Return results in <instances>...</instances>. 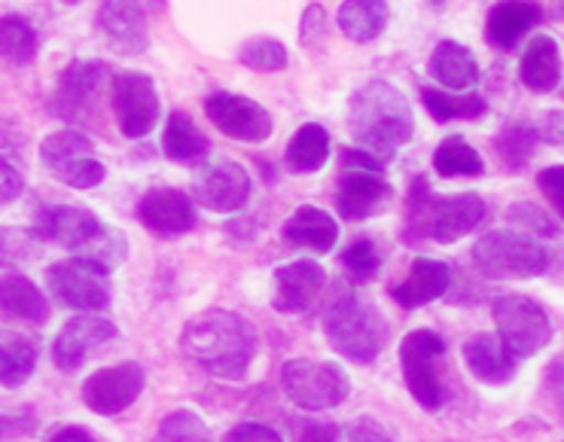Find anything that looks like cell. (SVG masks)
Instances as JSON below:
<instances>
[{
	"label": "cell",
	"instance_id": "1",
	"mask_svg": "<svg viewBox=\"0 0 564 442\" xmlns=\"http://www.w3.org/2000/svg\"><path fill=\"white\" fill-rule=\"evenodd\" d=\"M348 129L355 134L357 150H364L372 159H379L381 165H388L415 134L412 105L394 83L369 79L351 95Z\"/></svg>",
	"mask_w": 564,
	"mask_h": 442
},
{
	"label": "cell",
	"instance_id": "2",
	"mask_svg": "<svg viewBox=\"0 0 564 442\" xmlns=\"http://www.w3.org/2000/svg\"><path fill=\"white\" fill-rule=\"evenodd\" d=\"M181 348L208 376L245 378L257 360L260 338L248 317L229 309H210L184 326Z\"/></svg>",
	"mask_w": 564,
	"mask_h": 442
},
{
	"label": "cell",
	"instance_id": "3",
	"mask_svg": "<svg viewBox=\"0 0 564 442\" xmlns=\"http://www.w3.org/2000/svg\"><path fill=\"white\" fill-rule=\"evenodd\" d=\"M324 333L329 338V348L355 364H372L388 342V324L379 309L360 300L355 290H341V297L329 302Z\"/></svg>",
	"mask_w": 564,
	"mask_h": 442
},
{
	"label": "cell",
	"instance_id": "4",
	"mask_svg": "<svg viewBox=\"0 0 564 442\" xmlns=\"http://www.w3.org/2000/svg\"><path fill=\"white\" fill-rule=\"evenodd\" d=\"M473 262L476 269L495 278V281H510V278H538L550 269V254L540 248L538 241L525 233H488L476 241L473 248Z\"/></svg>",
	"mask_w": 564,
	"mask_h": 442
},
{
	"label": "cell",
	"instance_id": "5",
	"mask_svg": "<svg viewBox=\"0 0 564 442\" xmlns=\"http://www.w3.org/2000/svg\"><path fill=\"white\" fill-rule=\"evenodd\" d=\"M281 381H284V394L290 397V403L300 406L305 412H329L345 403L351 394L348 373L329 360H308V357L288 360L281 369Z\"/></svg>",
	"mask_w": 564,
	"mask_h": 442
},
{
	"label": "cell",
	"instance_id": "6",
	"mask_svg": "<svg viewBox=\"0 0 564 442\" xmlns=\"http://www.w3.org/2000/svg\"><path fill=\"white\" fill-rule=\"evenodd\" d=\"M495 324L503 348L516 360H528L552 342V321L546 309L525 293H507L495 302Z\"/></svg>",
	"mask_w": 564,
	"mask_h": 442
},
{
	"label": "cell",
	"instance_id": "7",
	"mask_svg": "<svg viewBox=\"0 0 564 442\" xmlns=\"http://www.w3.org/2000/svg\"><path fill=\"white\" fill-rule=\"evenodd\" d=\"M40 162L55 181L65 183L70 190H95L107 177V169L95 159L89 138L74 129H62L50 138H43Z\"/></svg>",
	"mask_w": 564,
	"mask_h": 442
},
{
	"label": "cell",
	"instance_id": "8",
	"mask_svg": "<svg viewBox=\"0 0 564 442\" xmlns=\"http://www.w3.org/2000/svg\"><path fill=\"white\" fill-rule=\"evenodd\" d=\"M46 287L58 305L95 314L110 305V272L86 257H70L50 266Z\"/></svg>",
	"mask_w": 564,
	"mask_h": 442
},
{
	"label": "cell",
	"instance_id": "9",
	"mask_svg": "<svg viewBox=\"0 0 564 442\" xmlns=\"http://www.w3.org/2000/svg\"><path fill=\"white\" fill-rule=\"evenodd\" d=\"M110 101H113V114H117L119 131L126 138H144L156 129L159 114V91L156 83L141 74V71H119L110 79Z\"/></svg>",
	"mask_w": 564,
	"mask_h": 442
},
{
	"label": "cell",
	"instance_id": "10",
	"mask_svg": "<svg viewBox=\"0 0 564 442\" xmlns=\"http://www.w3.org/2000/svg\"><path fill=\"white\" fill-rule=\"evenodd\" d=\"M443 354H446V342L433 330H412L400 345L406 388L431 412L443 406V385H440V373H436V357H443Z\"/></svg>",
	"mask_w": 564,
	"mask_h": 442
},
{
	"label": "cell",
	"instance_id": "11",
	"mask_svg": "<svg viewBox=\"0 0 564 442\" xmlns=\"http://www.w3.org/2000/svg\"><path fill=\"white\" fill-rule=\"evenodd\" d=\"M144 381V366L134 360L95 369L93 376L83 381V403L86 409H93L95 416L113 418L141 397Z\"/></svg>",
	"mask_w": 564,
	"mask_h": 442
},
{
	"label": "cell",
	"instance_id": "12",
	"mask_svg": "<svg viewBox=\"0 0 564 442\" xmlns=\"http://www.w3.org/2000/svg\"><path fill=\"white\" fill-rule=\"evenodd\" d=\"M205 117L224 131L226 138L245 143H260L265 141L275 122L272 114L263 105H257L253 98L245 95H232V91H214L205 101Z\"/></svg>",
	"mask_w": 564,
	"mask_h": 442
},
{
	"label": "cell",
	"instance_id": "13",
	"mask_svg": "<svg viewBox=\"0 0 564 442\" xmlns=\"http://www.w3.org/2000/svg\"><path fill=\"white\" fill-rule=\"evenodd\" d=\"M250 193H253L250 174L236 162H214L198 171L193 183V198L214 214H236L248 205Z\"/></svg>",
	"mask_w": 564,
	"mask_h": 442
},
{
	"label": "cell",
	"instance_id": "14",
	"mask_svg": "<svg viewBox=\"0 0 564 442\" xmlns=\"http://www.w3.org/2000/svg\"><path fill=\"white\" fill-rule=\"evenodd\" d=\"M488 217L486 198L476 193L433 195L431 238L440 245H455L464 235L476 233Z\"/></svg>",
	"mask_w": 564,
	"mask_h": 442
},
{
	"label": "cell",
	"instance_id": "15",
	"mask_svg": "<svg viewBox=\"0 0 564 442\" xmlns=\"http://www.w3.org/2000/svg\"><path fill=\"white\" fill-rule=\"evenodd\" d=\"M117 336V326L107 317H98V314H79L74 321H67L62 326V333L55 336L53 342V360L58 369L65 373H74L79 366L86 364V357L105 345L110 338Z\"/></svg>",
	"mask_w": 564,
	"mask_h": 442
},
{
	"label": "cell",
	"instance_id": "16",
	"mask_svg": "<svg viewBox=\"0 0 564 442\" xmlns=\"http://www.w3.org/2000/svg\"><path fill=\"white\" fill-rule=\"evenodd\" d=\"M394 198V186L372 171H345L336 190V208L341 220H367L384 211Z\"/></svg>",
	"mask_w": 564,
	"mask_h": 442
},
{
	"label": "cell",
	"instance_id": "17",
	"mask_svg": "<svg viewBox=\"0 0 564 442\" xmlns=\"http://www.w3.org/2000/svg\"><path fill=\"white\" fill-rule=\"evenodd\" d=\"M98 28L107 43L122 55H141L150 46L141 0H101Z\"/></svg>",
	"mask_w": 564,
	"mask_h": 442
},
{
	"label": "cell",
	"instance_id": "18",
	"mask_svg": "<svg viewBox=\"0 0 564 442\" xmlns=\"http://www.w3.org/2000/svg\"><path fill=\"white\" fill-rule=\"evenodd\" d=\"M107 77L105 62H74L65 67L58 79V89L53 95V110L65 122H79L86 110L93 107L95 95Z\"/></svg>",
	"mask_w": 564,
	"mask_h": 442
},
{
	"label": "cell",
	"instance_id": "19",
	"mask_svg": "<svg viewBox=\"0 0 564 442\" xmlns=\"http://www.w3.org/2000/svg\"><path fill=\"white\" fill-rule=\"evenodd\" d=\"M138 220L156 235H184L196 226V211L189 195L171 186H156L138 202Z\"/></svg>",
	"mask_w": 564,
	"mask_h": 442
},
{
	"label": "cell",
	"instance_id": "20",
	"mask_svg": "<svg viewBox=\"0 0 564 442\" xmlns=\"http://www.w3.org/2000/svg\"><path fill=\"white\" fill-rule=\"evenodd\" d=\"M327 284V272L315 260H296L290 266H281L275 272V305L281 314H302L308 312L321 290Z\"/></svg>",
	"mask_w": 564,
	"mask_h": 442
},
{
	"label": "cell",
	"instance_id": "21",
	"mask_svg": "<svg viewBox=\"0 0 564 442\" xmlns=\"http://www.w3.org/2000/svg\"><path fill=\"white\" fill-rule=\"evenodd\" d=\"M37 233L46 241H55L62 248L83 254L98 235L105 233V220L95 217L93 211L74 208V205H58V208H46L40 214Z\"/></svg>",
	"mask_w": 564,
	"mask_h": 442
},
{
	"label": "cell",
	"instance_id": "22",
	"mask_svg": "<svg viewBox=\"0 0 564 442\" xmlns=\"http://www.w3.org/2000/svg\"><path fill=\"white\" fill-rule=\"evenodd\" d=\"M448 287H452V269L446 262L421 257L409 266V274L391 290V297L403 309H421V305H431L433 300L446 297Z\"/></svg>",
	"mask_w": 564,
	"mask_h": 442
},
{
	"label": "cell",
	"instance_id": "23",
	"mask_svg": "<svg viewBox=\"0 0 564 442\" xmlns=\"http://www.w3.org/2000/svg\"><path fill=\"white\" fill-rule=\"evenodd\" d=\"M538 22L540 7L534 0H500V3H495V10L488 13V43L500 53H510Z\"/></svg>",
	"mask_w": 564,
	"mask_h": 442
},
{
	"label": "cell",
	"instance_id": "24",
	"mask_svg": "<svg viewBox=\"0 0 564 442\" xmlns=\"http://www.w3.org/2000/svg\"><path fill=\"white\" fill-rule=\"evenodd\" d=\"M284 241L293 248L315 250V254H329L339 241V223L329 217L324 208L302 205L288 223H284Z\"/></svg>",
	"mask_w": 564,
	"mask_h": 442
},
{
	"label": "cell",
	"instance_id": "25",
	"mask_svg": "<svg viewBox=\"0 0 564 442\" xmlns=\"http://www.w3.org/2000/svg\"><path fill=\"white\" fill-rule=\"evenodd\" d=\"M431 77L448 91H467L479 83V62L476 55L458 43V40H443L431 55Z\"/></svg>",
	"mask_w": 564,
	"mask_h": 442
},
{
	"label": "cell",
	"instance_id": "26",
	"mask_svg": "<svg viewBox=\"0 0 564 442\" xmlns=\"http://www.w3.org/2000/svg\"><path fill=\"white\" fill-rule=\"evenodd\" d=\"M464 360L470 366V373L486 385H507L516 376V357H512L503 342L491 333H479L464 345Z\"/></svg>",
	"mask_w": 564,
	"mask_h": 442
},
{
	"label": "cell",
	"instance_id": "27",
	"mask_svg": "<svg viewBox=\"0 0 564 442\" xmlns=\"http://www.w3.org/2000/svg\"><path fill=\"white\" fill-rule=\"evenodd\" d=\"M519 77L531 91H552L562 79V55H558V43L550 34H538L528 43L522 53V65H519Z\"/></svg>",
	"mask_w": 564,
	"mask_h": 442
},
{
	"label": "cell",
	"instance_id": "28",
	"mask_svg": "<svg viewBox=\"0 0 564 442\" xmlns=\"http://www.w3.org/2000/svg\"><path fill=\"white\" fill-rule=\"evenodd\" d=\"M388 15L384 0H345L336 13V25L351 43H372L388 28Z\"/></svg>",
	"mask_w": 564,
	"mask_h": 442
},
{
	"label": "cell",
	"instance_id": "29",
	"mask_svg": "<svg viewBox=\"0 0 564 442\" xmlns=\"http://www.w3.org/2000/svg\"><path fill=\"white\" fill-rule=\"evenodd\" d=\"M0 312L31 321V324H43L50 317V302L31 278L7 274L0 278Z\"/></svg>",
	"mask_w": 564,
	"mask_h": 442
},
{
	"label": "cell",
	"instance_id": "30",
	"mask_svg": "<svg viewBox=\"0 0 564 442\" xmlns=\"http://www.w3.org/2000/svg\"><path fill=\"white\" fill-rule=\"evenodd\" d=\"M37 366V345L19 330H0V385L22 388Z\"/></svg>",
	"mask_w": 564,
	"mask_h": 442
},
{
	"label": "cell",
	"instance_id": "31",
	"mask_svg": "<svg viewBox=\"0 0 564 442\" xmlns=\"http://www.w3.org/2000/svg\"><path fill=\"white\" fill-rule=\"evenodd\" d=\"M162 147H165V157L174 162H186V165H196L202 159H208L210 141L205 138V131L198 129L193 117L186 114H171L165 134H162Z\"/></svg>",
	"mask_w": 564,
	"mask_h": 442
},
{
	"label": "cell",
	"instance_id": "32",
	"mask_svg": "<svg viewBox=\"0 0 564 442\" xmlns=\"http://www.w3.org/2000/svg\"><path fill=\"white\" fill-rule=\"evenodd\" d=\"M288 159L290 171L296 174H312L327 165L329 159V131L317 122H305L288 143Z\"/></svg>",
	"mask_w": 564,
	"mask_h": 442
},
{
	"label": "cell",
	"instance_id": "33",
	"mask_svg": "<svg viewBox=\"0 0 564 442\" xmlns=\"http://www.w3.org/2000/svg\"><path fill=\"white\" fill-rule=\"evenodd\" d=\"M433 169L446 181H452V177H479V174H486V162L479 157V150H473V143L467 138L448 134L433 153Z\"/></svg>",
	"mask_w": 564,
	"mask_h": 442
},
{
	"label": "cell",
	"instance_id": "34",
	"mask_svg": "<svg viewBox=\"0 0 564 442\" xmlns=\"http://www.w3.org/2000/svg\"><path fill=\"white\" fill-rule=\"evenodd\" d=\"M421 101L427 107L436 122H455V119H482L488 114V101L476 91H458V95H448L443 89H427L421 91Z\"/></svg>",
	"mask_w": 564,
	"mask_h": 442
},
{
	"label": "cell",
	"instance_id": "35",
	"mask_svg": "<svg viewBox=\"0 0 564 442\" xmlns=\"http://www.w3.org/2000/svg\"><path fill=\"white\" fill-rule=\"evenodd\" d=\"M0 58L31 65L37 58V34L22 15H0Z\"/></svg>",
	"mask_w": 564,
	"mask_h": 442
},
{
	"label": "cell",
	"instance_id": "36",
	"mask_svg": "<svg viewBox=\"0 0 564 442\" xmlns=\"http://www.w3.org/2000/svg\"><path fill=\"white\" fill-rule=\"evenodd\" d=\"M431 205L433 193L431 183L424 174H419L415 181L409 183V198H406V241L419 245L431 238Z\"/></svg>",
	"mask_w": 564,
	"mask_h": 442
},
{
	"label": "cell",
	"instance_id": "37",
	"mask_svg": "<svg viewBox=\"0 0 564 442\" xmlns=\"http://www.w3.org/2000/svg\"><path fill=\"white\" fill-rule=\"evenodd\" d=\"M241 62L257 74H278L290 62L288 46L275 37H253L241 46Z\"/></svg>",
	"mask_w": 564,
	"mask_h": 442
},
{
	"label": "cell",
	"instance_id": "38",
	"mask_svg": "<svg viewBox=\"0 0 564 442\" xmlns=\"http://www.w3.org/2000/svg\"><path fill=\"white\" fill-rule=\"evenodd\" d=\"M153 442H214V436H210L208 424L202 421V416L189 412V409H177L159 424Z\"/></svg>",
	"mask_w": 564,
	"mask_h": 442
},
{
	"label": "cell",
	"instance_id": "39",
	"mask_svg": "<svg viewBox=\"0 0 564 442\" xmlns=\"http://www.w3.org/2000/svg\"><path fill=\"white\" fill-rule=\"evenodd\" d=\"M540 131L528 122H516L498 134V153L503 159V165L510 169H522L531 153H534V143H538Z\"/></svg>",
	"mask_w": 564,
	"mask_h": 442
},
{
	"label": "cell",
	"instance_id": "40",
	"mask_svg": "<svg viewBox=\"0 0 564 442\" xmlns=\"http://www.w3.org/2000/svg\"><path fill=\"white\" fill-rule=\"evenodd\" d=\"M507 220L512 223V226H519L525 235H540V238H555V235L562 233V223L555 220L552 214H546V211L540 208V205H534V202H519V205H512L510 211H507Z\"/></svg>",
	"mask_w": 564,
	"mask_h": 442
},
{
	"label": "cell",
	"instance_id": "41",
	"mask_svg": "<svg viewBox=\"0 0 564 442\" xmlns=\"http://www.w3.org/2000/svg\"><path fill=\"white\" fill-rule=\"evenodd\" d=\"M341 266L351 272V278H355V281L367 284V281H372V278L379 274L381 257H379V250H376V245H372L369 238H355V241L345 248V254H341Z\"/></svg>",
	"mask_w": 564,
	"mask_h": 442
},
{
	"label": "cell",
	"instance_id": "42",
	"mask_svg": "<svg viewBox=\"0 0 564 442\" xmlns=\"http://www.w3.org/2000/svg\"><path fill=\"white\" fill-rule=\"evenodd\" d=\"M327 13H324V7L321 3H308V10L302 13V25H300V40L305 50H324L327 46Z\"/></svg>",
	"mask_w": 564,
	"mask_h": 442
},
{
	"label": "cell",
	"instance_id": "43",
	"mask_svg": "<svg viewBox=\"0 0 564 442\" xmlns=\"http://www.w3.org/2000/svg\"><path fill=\"white\" fill-rule=\"evenodd\" d=\"M345 436H348V442H400L394 430L381 424L376 416H357L345 428Z\"/></svg>",
	"mask_w": 564,
	"mask_h": 442
},
{
	"label": "cell",
	"instance_id": "44",
	"mask_svg": "<svg viewBox=\"0 0 564 442\" xmlns=\"http://www.w3.org/2000/svg\"><path fill=\"white\" fill-rule=\"evenodd\" d=\"M224 442H284V440H281V433L269 428V424L245 421V424H236V428L229 430Z\"/></svg>",
	"mask_w": 564,
	"mask_h": 442
},
{
	"label": "cell",
	"instance_id": "45",
	"mask_svg": "<svg viewBox=\"0 0 564 442\" xmlns=\"http://www.w3.org/2000/svg\"><path fill=\"white\" fill-rule=\"evenodd\" d=\"M22 190H25V181H22L19 169L7 157H0V208L15 202Z\"/></svg>",
	"mask_w": 564,
	"mask_h": 442
},
{
	"label": "cell",
	"instance_id": "46",
	"mask_svg": "<svg viewBox=\"0 0 564 442\" xmlns=\"http://www.w3.org/2000/svg\"><path fill=\"white\" fill-rule=\"evenodd\" d=\"M538 183L540 190H543V195L550 198V205L555 211H558V217L564 214V169L558 165V169H543L538 174Z\"/></svg>",
	"mask_w": 564,
	"mask_h": 442
},
{
	"label": "cell",
	"instance_id": "47",
	"mask_svg": "<svg viewBox=\"0 0 564 442\" xmlns=\"http://www.w3.org/2000/svg\"><path fill=\"white\" fill-rule=\"evenodd\" d=\"M341 169L345 171H372V174H379L384 165H381L379 159H372L364 150H357V147H348L345 153H341Z\"/></svg>",
	"mask_w": 564,
	"mask_h": 442
},
{
	"label": "cell",
	"instance_id": "48",
	"mask_svg": "<svg viewBox=\"0 0 564 442\" xmlns=\"http://www.w3.org/2000/svg\"><path fill=\"white\" fill-rule=\"evenodd\" d=\"M300 442H339V428L336 424H308L302 430Z\"/></svg>",
	"mask_w": 564,
	"mask_h": 442
},
{
	"label": "cell",
	"instance_id": "49",
	"mask_svg": "<svg viewBox=\"0 0 564 442\" xmlns=\"http://www.w3.org/2000/svg\"><path fill=\"white\" fill-rule=\"evenodd\" d=\"M53 442H98L86 428H62L53 436Z\"/></svg>",
	"mask_w": 564,
	"mask_h": 442
},
{
	"label": "cell",
	"instance_id": "50",
	"mask_svg": "<svg viewBox=\"0 0 564 442\" xmlns=\"http://www.w3.org/2000/svg\"><path fill=\"white\" fill-rule=\"evenodd\" d=\"M433 7H436V10H440V7H446V0H431Z\"/></svg>",
	"mask_w": 564,
	"mask_h": 442
},
{
	"label": "cell",
	"instance_id": "51",
	"mask_svg": "<svg viewBox=\"0 0 564 442\" xmlns=\"http://www.w3.org/2000/svg\"><path fill=\"white\" fill-rule=\"evenodd\" d=\"M62 3H67V7H74V3H79V0H62Z\"/></svg>",
	"mask_w": 564,
	"mask_h": 442
}]
</instances>
